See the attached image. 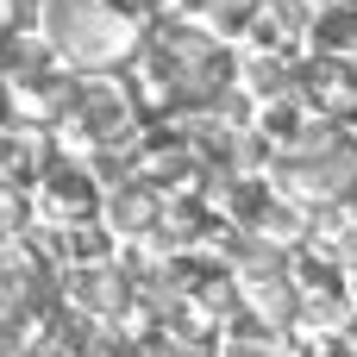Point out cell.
<instances>
[{
  "label": "cell",
  "mask_w": 357,
  "mask_h": 357,
  "mask_svg": "<svg viewBox=\"0 0 357 357\" xmlns=\"http://www.w3.org/2000/svg\"><path fill=\"white\" fill-rule=\"evenodd\" d=\"M13 13H19V0H0V31L13 25Z\"/></svg>",
  "instance_id": "3957f363"
},
{
  "label": "cell",
  "mask_w": 357,
  "mask_h": 357,
  "mask_svg": "<svg viewBox=\"0 0 357 357\" xmlns=\"http://www.w3.org/2000/svg\"><path fill=\"white\" fill-rule=\"evenodd\" d=\"M44 25H50V44L88 69H107L132 50V19L113 6V0H44Z\"/></svg>",
  "instance_id": "6da1fadb"
},
{
  "label": "cell",
  "mask_w": 357,
  "mask_h": 357,
  "mask_svg": "<svg viewBox=\"0 0 357 357\" xmlns=\"http://www.w3.org/2000/svg\"><path fill=\"white\" fill-rule=\"evenodd\" d=\"M345 351L357 357V320H351V326H345Z\"/></svg>",
  "instance_id": "277c9868"
},
{
  "label": "cell",
  "mask_w": 357,
  "mask_h": 357,
  "mask_svg": "<svg viewBox=\"0 0 357 357\" xmlns=\"http://www.w3.org/2000/svg\"><path fill=\"white\" fill-rule=\"evenodd\" d=\"M6 282H13V276H6V270H0V307H6Z\"/></svg>",
  "instance_id": "5b68a950"
},
{
  "label": "cell",
  "mask_w": 357,
  "mask_h": 357,
  "mask_svg": "<svg viewBox=\"0 0 357 357\" xmlns=\"http://www.w3.org/2000/svg\"><path fill=\"white\" fill-rule=\"evenodd\" d=\"M119 226H151V201L126 195V201H119Z\"/></svg>",
  "instance_id": "7a4b0ae2"
}]
</instances>
